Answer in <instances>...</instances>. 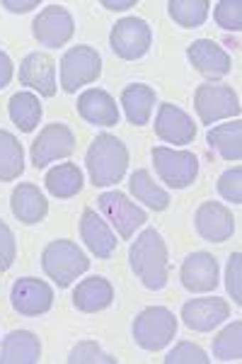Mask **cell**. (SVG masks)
<instances>
[{
	"label": "cell",
	"instance_id": "obj_36",
	"mask_svg": "<svg viewBox=\"0 0 242 364\" xmlns=\"http://www.w3.org/2000/svg\"><path fill=\"white\" fill-rule=\"evenodd\" d=\"M240 284H242V255L240 252H233L228 260V267H226V289L238 306H242V287Z\"/></svg>",
	"mask_w": 242,
	"mask_h": 364
},
{
	"label": "cell",
	"instance_id": "obj_23",
	"mask_svg": "<svg viewBox=\"0 0 242 364\" xmlns=\"http://www.w3.org/2000/svg\"><path fill=\"white\" fill-rule=\"evenodd\" d=\"M114 301V287L104 277H87L82 279L73 291V306L82 314H97L111 306Z\"/></svg>",
	"mask_w": 242,
	"mask_h": 364
},
{
	"label": "cell",
	"instance_id": "obj_1",
	"mask_svg": "<svg viewBox=\"0 0 242 364\" xmlns=\"http://www.w3.org/2000/svg\"><path fill=\"white\" fill-rule=\"evenodd\" d=\"M128 265L133 274L141 279L145 289L160 291L167 284L170 262H167V245L155 228H145L128 248Z\"/></svg>",
	"mask_w": 242,
	"mask_h": 364
},
{
	"label": "cell",
	"instance_id": "obj_7",
	"mask_svg": "<svg viewBox=\"0 0 242 364\" xmlns=\"http://www.w3.org/2000/svg\"><path fill=\"white\" fill-rule=\"evenodd\" d=\"M194 109H197L202 124H216L221 119H233L240 114L238 92L230 85L202 83L194 90Z\"/></svg>",
	"mask_w": 242,
	"mask_h": 364
},
{
	"label": "cell",
	"instance_id": "obj_26",
	"mask_svg": "<svg viewBox=\"0 0 242 364\" xmlns=\"http://www.w3.org/2000/svg\"><path fill=\"white\" fill-rule=\"evenodd\" d=\"M209 146L226 161L238 163L242 158V122H228V124H218L209 129L206 134Z\"/></svg>",
	"mask_w": 242,
	"mask_h": 364
},
{
	"label": "cell",
	"instance_id": "obj_12",
	"mask_svg": "<svg viewBox=\"0 0 242 364\" xmlns=\"http://www.w3.org/2000/svg\"><path fill=\"white\" fill-rule=\"evenodd\" d=\"M10 304L20 316L34 318V316L49 314L54 306V289L44 279L20 277L10 289Z\"/></svg>",
	"mask_w": 242,
	"mask_h": 364
},
{
	"label": "cell",
	"instance_id": "obj_2",
	"mask_svg": "<svg viewBox=\"0 0 242 364\" xmlns=\"http://www.w3.org/2000/svg\"><path fill=\"white\" fill-rule=\"evenodd\" d=\"M85 168L90 173L94 187H111L116 185L128 168V149L121 139L111 134H99L90 144L85 154Z\"/></svg>",
	"mask_w": 242,
	"mask_h": 364
},
{
	"label": "cell",
	"instance_id": "obj_15",
	"mask_svg": "<svg viewBox=\"0 0 242 364\" xmlns=\"http://www.w3.org/2000/svg\"><path fill=\"white\" fill-rule=\"evenodd\" d=\"M155 136L165 144L187 146L197 139V124L182 107L172 102H163L155 114Z\"/></svg>",
	"mask_w": 242,
	"mask_h": 364
},
{
	"label": "cell",
	"instance_id": "obj_6",
	"mask_svg": "<svg viewBox=\"0 0 242 364\" xmlns=\"http://www.w3.org/2000/svg\"><path fill=\"white\" fill-rule=\"evenodd\" d=\"M99 73H102V56L87 44L73 46L61 58V87L68 95L78 92V87L82 85L94 83Z\"/></svg>",
	"mask_w": 242,
	"mask_h": 364
},
{
	"label": "cell",
	"instance_id": "obj_17",
	"mask_svg": "<svg viewBox=\"0 0 242 364\" xmlns=\"http://www.w3.org/2000/svg\"><path fill=\"white\" fill-rule=\"evenodd\" d=\"M182 287L192 294H209L218 287V262L211 252H192L180 269Z\"/></svg>",
	"mask_w": 242,
	"mask_h": 364
},
{
	"label": "cell",
	"instance_id": "obj_32",
	"mask_svg": "<svg viewBox=\"0 0 242 364\" xmlns=\"http://www.w3.org/2000/svg\"><path fill=\"white\" fill-rule=\"evenodd\" d=\"M68 362L70 364H114L116 360L114 357H109L97 343H92V340H82V343H78L73 350H70Z\"/></svg>",
	"mask_w": 242,
	"mask_h": 364
},
{
	"label": "cell",
	"instance_id": "obj_16",
	"mask_svg": "<svg viewBox=\"0 0 242 364\" xmlns=\"http://www.w3.org/2000/svg\"><path fill=\"white\" fill-rule=\"evenodd\" d=\"M187 58L199 73L211 80L226 78L233 70V58L214 39H197V42H192L187 46Z\"/></svg>",
	"mask_w": 242,
	"mask_h": 364
},
{
	"label": "cell",
	"instance_id": "obj_40",
	"mask_svg": "<svg viewBox=\"0 0 242 364\" xmlns=\"http://www.w3.org/2000/svg\"><path fill=\"white\" fill-rule=\"evenodd\" d=\"M102 8H107V10H128V8H136V0H102Z\"/></svg>",
	"mask_w": 242,
	"mask_h": 364
},
{
	"label": "cell",
	"instance_id": "obj_3",
	"mask_svg": "<svg viewBox=\"0 0 242 364\" xmlns=\"http://www.w3.org/2000/svg\"><path fill=\"white\" fill-rule=\"evenodd\" d=\"M41 267H44L46 277L56 282L58 289H66L80 274H85L90 269V260L78 248V243L66 238H56L41 252Z\"/></svg>",
	"mask_w": 242,
	"mask_h": 364
},
{
	"label": "cell",
	"instance_id": "obj_14",
	"mask_svg": "<svg viewBox=\"0 0 242 364\" xmlns=\"http://www.w3.org/2000/svg\"><path fill=\"white\" fill-rule=\"evenodd\" d=\"M194 228L209 243H223L230 240L235 233V216L226 204L221 202H204L194 211Z\"/></svg>",
	"mask_w": 242,
	"mask_h": 364
},
{
	"label": "cell",
	"instance_id": "obj_21",
	"mask_svg": "<svg viewBox=\"0 0 242 364\" xmlns=\"http://www.w3.org/2000/svg\"><path fill=\"white\" fill-rule=\"evenodd\" d=\"M80 238L85 240V245L90 248L92 255H97L99 260H109L116 250V236L111 233V228L102 216L94 209H85L80 216Z\"/></svg>",
	"mask_w": 242,
	"mask_h": 364
},
{
	"label": "cell",
	"instance_id": "obj_34",
	"mask_svg": "<svg viewBox=\"0 0 242 364\" xmlns=\"http://www.w3.org/2000/svg\"><path fill=\"white\" fill-rule=\"evenodd\" d=\"M209 362L211 360L206 357V352L199 345L187 343V340L177 343L175 350H170L167 357H165V364H209Z\"/></svg>",
	"mask_w": 242,
	"mask_h": 364
},
{
	"label": "cell",
	"instance_id": "obj_29",
	"mask_svg": "<svg viewBox=\"0 0 242 364\" xmlns=\"http://www.w3.org/2000/svg\"><path fill=\"white\" fill-rule=\"evenodd\" d=\"M25 173V149L15 134L0 129V182H13Z\"/></svg>",
	"mask_w": 242,
	"mask_h": 364
},
{
	"label": "cell",
	"instance_id": "obj_30",
	"mask_svg": "<svg viewBox=\"0 0 242 364\" xmlns=\"http://www.w3.org/2000/svg\"><path fill=\"white\" fill-rule=\"evenodd\" d=\"M170 17L177 22L180 27H202L209 17V0H170Z\"/></svg>",
	"mask_w": 242,
	"mask_h": 364
},
{
	"label": "cell",
	"instance_id": "obj_38",
	"mask_svg": "<svg viewBox=\"0 0 242 364\" xmlns=\"http://www.w3.org/2000/svg\"><path fill=\"white\" fill-rule=\"evenodd\" d=\"M13 75H15L13 58H10L8 54H5L3 49H0V90L10 85V80H13Z\"/></svg>",
	"mask_w": 242,
	"mask_h": 364
},
{
	"label": "cell",
	"instance_id": "obj_39",
	"mask_svg": "<svg viewBox=\"0 0 242 364\" xmlns=\"http://www.w3.org/2000/svg\"><path fill=\"white\" fill-rule=\"evenodd\" d=\"M3 5L5 10H10V13H29L32 8H39V0H3Z\"/></svg>",
	"mask_w": 242,
	"mask_h": 364
},
{
	"label": "cell",
	"instance_id": "obj_25",
	"mask_svg": "<svg viewBox=\"0 0 242 364\" xmlns=\"http://www.w3.org/2000/svg\"><path fill=\"white\" fill-rule=\"evenodd\" d=\"M8 114H10L13 124H15L17 129H20V132L32 134L34 129L39 127L44 109H41V102H39V97L34 95V92L20 90V92H15V95L10 97V102H8Z\"/></svg>",
	"mask_w": 242,
	"mask_h": 364
},
{
	"label": "cell",
	"instance_id": "obj_10",
	"mask_svg": "<svg viewBox=\"0 0 242 364\" xmlns=\"http://www.w3.org/2000/svg\"><path fill=\"white\" fill-rule=\"evenodd\" d=\"M75 151V134L70 132L66 124L54 122L46 124L34 139L32 149H29V158H32L34 168H46L49 163L58 161V158H68Z\"/></svg>",
	"mask_w": 242,
	"mask_h": 364
},
{
	"label": "cell",
	"instance_id": "obj_27",
	"mask_svg": "<svg viewBox=\"0 0 242 364\" xmlns=\"http://www.w3.org/2000/svg\"><path fill=\"white\" fill-rule=\"evenodd\" d=\"M82 170L75 163H58L44 178L46 190L56 199H70L82 190Z\"/></svg>",
	"mask_w": 242,
	"mask_h": 364
},
{
	"label": "cell",
	"instance_id": "obj_5",
	"mask_svg": "<svg viewBox=\"0 0 242 364\" xmlns=\"http://www.w3.org/2000/svg\"><path fill=\"white\" fill-rule=\"evenodd\" d=\"M153 166L155 173L170 190H187L199 178V158L192 151H177L170 146L153 149Z\"/></svg>",
	"mask_w": 242,
	"mask_h": 364
},
{
	"label": "cell",
	"instance_id": "obj_31",
	"mask_svg": "<svg viewBox=\"0 0 242 364\" xmlns=\"http://www.w3.org/2000/svg\"><path fill=\"white\" fill-rule=\"evenodd\" d=\"M214 357L221 362H235L242 357V321H233L214 338Z\"/></svg>",
	"mask_w": 242,
	"mask_h": 364
},
{
	"label": "cell",
	"instance_id": "obj_24",
	"mask_svg": "<svg viewBox=\"0 0 242 364\" xmlns=\"http://www.w3.org/2000/svg\"><path fill=\"white\" fill-rule=\"evenodd\" d=\"M121 107H123V112H126V119L131 122L133 127L148 124L153 107H155V90L143 83L126 85L121 92Z\"/></svg>",
	"mask_w": 242,
	"mask_h": 364
},
{
	"label": "cell",
	"instance_id": "obj_33",
	"mask_svg": "<svg viewBox=\"0 0 242 364\" xmlns=\"http://www.w3.org/2000/svg\"><path fill=\"white\" fill-rule=\"evenodd\" d=\"M216 25L226 32H240L242 27V3L240 0H221L214 8Z\"/></svg>",
	"mask_w": 242,
	"mask_h": 364
},
{
	"label": "cell",
	"instance_id": "obj_4",
	"mask_svg": "<svg viewBox=\"0 0 242 364\" xmlns=\"http://www.w3.org/2000/svg\"><path fill=\"white\" fill-rule=\"evenodd\" d=\"M177 336V318L165 306H148L133 318V340L141 350L160 352Z\"/></svg>",
	"mask_w": 242,
	"mask_h": 364
},
{
	"label": "cell",
	"instance_id": "obj_13",
	"mask_svg": "<svg viewBox=\"0 0 242 364\" xmlns=\"http://www.w3.org/2000/svg\"><path fill=\"white\" fill-rule=\"evenodd\" d=\"M182 321L189 331L197 333H211L221 326L223 321L230 318V306L226 299L218 296H204V299H189L182 306Z\"/></svg>",
	"mask_w": 242,
	"mask_h": 364
},
{
	"label": "cell",
	"instance_id": "obj_22",
	"mask_svg": "<svg viewBox=\"0 0 242 364\" xmlns=\"http://www.w3.org/2000/svg\"><path fill=\"white\" fill-rule=\"evenodd\" d=\"M41 360V343L29 331H10L0 343V364H37Z\"/></svg>",
	"mask_w": 242,
	"mask_h": 364
},
{
	"label": "cell",
	"instance_id": "obj_35",
	"mask_svg": "<svg viewBox=\"0 0 242 364\" xmlns=\"http://www.w3.org/2000/svg\"><path fill=\"white\" fill-rule=\"evenodd\" d=\"M218 195L226 202L242 204V168H228L226 173L218 178Z\"/></svg>",
	"mask_w": 242,
	"mask_h": 364
},
{
	"label": "cell",
	"instance_id": "obj_20",
	"mask_svg": "<svg viewBox=\"0 0 242 364\" xmlns=\"http://www.w3.org/2000/svg\"><path fill=\"white\" fill-rule=\"evenodd\" d=\"M10 209L17 221L27 226L41 224L49 214V202H46L44 192L32 182H20L10 195Z\"/></svg>",
	"mask_w": 242,
	"mask_h": 364
},
{
	"label": "cell",
	"instance_id": "obj_11",
	"mask_svg": "<svg viewBox=\"0 0 242 364\" xmlns=\"http://www.w3.org/2000/svg\"><path fill=\"white\" fill-rule=\"evenodd\" d=\"M97 207L111 221V226L116 228V233H119L123 240L133 238L136 231H138V228L148 221V214H145L141 207H136L131 199H128L119 190L99 195Z\"/></svg>",
	"mask_w": 242,
	"mask_h": 364
},
{
	"label": "cell",
	"instance_id": "obj_28",
	"mask_svg": "<svg viewBox=\"0 0 242 364\" xmlns=\"http://www.w3.org/2000/svg\"><path fill=\"white\" fill-rule=\"evenodd\" d=\"M128 190H131V195L138 202H143L153 211H165L170 207V195L153 180V175L145 168L136 170L131 178H128Z\"/></svg>",
	"mask_w": 242,
	"mask_h": 364
},
{
	"label": "cell",
	"instance_id": "obj_18",
	"mask_svg": "<svg viewBox=\"0 0 242 364\" xmlns=\"http://www.w3.org/2000/svg\"><path fill=\"white\" fill-rule=\"evenodd\" d=\"M20 85L32 87L41 97H54L56 85V61L44 51H32L20 63Z\"/></svg>",
	"mask_w": 242,
	"mask_h": 364
},
{
	"label": "cell",
	"instance_id": "obj_8",
	"mask_svg": "<svg viewBox=\"0 0 242 364\" xmlns=\"http://www.w3.org/2000/svg\"><path fill=\"white\" fill-rule=\"evenodd\" d=\"M153 44V29L141 17H123L111 27L109 46L116 56L123 61H136L148 54Z\"/></svg>",
	"mask_w": 242,
	"mask_h": 364
},
{
	"label": "cell",
	"instance_id": "obj_37",
	"mask_svg": "<svg viewBox=\"0 0 242 364\" xmlns=\"http://www.w3.org/2000/svg\"><path fill=\"white\" fill-rule=\"evenodd\" d=\"M17 257V243H15V233L13 228L0 219V272L13 267Z\"/></svg>",
	"mask_w": 242,
	"mask_h": 364
},
{
	"label": "cell",
	"instance_id": "obj_9",
	"mask_svg": "<svg viewBox=\"0 0 242 364\" xmlns=\"http://www.w3.org/2000/svg\"><path fill=\"white\" fill-rule=\"evenodd\" d=\"M73 32H75V20L63 5H46L44 10H39V15L32 22L34 39L41 46H46V49L66 46L73 39Z\"/></svg>",
	"mask_w": 242,
	"mask_h": 364
},
{
	"label": "cell",
	"instance_id": "obj_19",
	"mask_svg": "<svg viewBox=\"0 0 242 364\" xmlns=\"http://www.w3.org/2000/svg\"><path fill=\"white\" fill-rule=\"evenodd\" d=\"M78 114L87 124L94 127H114L119 124V107L116 100L109 95L102 87H90V90L80 92L78 97Z\"/></svg>",
	"mask_w": 242,
	"mask_h": 364
}]
</instances>
